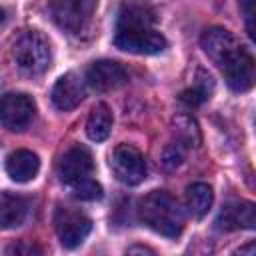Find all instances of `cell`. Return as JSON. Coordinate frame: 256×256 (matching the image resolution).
<instances>
[{
	"mask_svg": "<svg viewBox=\"0 0 256 256\" xmlns=\"http://www.w3.org/2000/svg\"><path fill=\"white\" fill-rule=\"evenodd\" d=\"M172 126L176 132V140L184 146H198L200 144V128L196 120L188 114H178L172 118Z\"/></svg>",
	"mask_w": 256,
	"mask_h": 256,
	"instance_id": "cell-18",
	"label": "cell"
},
{
	"mask_svg": "<svg viewBox=\"0 0 256 256\" xmlns=\"http://www.w3.org/2000/svg\"><path fill=\"white\" fill-rule=\"evenodd\" d=\"M36 106L28 94L8 92L0 98V124L10 132H22L34 118Z\"/></svg>",
	"mask_w": 256,
	"mask_h": 256,
	"instance_id": "cell-7",
	"label": "cell"
},
{
	"mask_svg": "<svg viewBox=\"0 0 256 256\" xmlns=\"http://www.w3.org/2000/svg\"><path fill=\"white\" fill-rule=\"evenodd\" d=\"M154 24L152 10L144 6H124L118 14L116 28H150Z\"/></svg>",
	"mask_w": 256,
	"mask_h": 256,
	"instance_id": "cell-17",
	"label": "cell"
},
{
	"mask_svg": "<svg viewBox=\"0 0 256 256\" xmlns=\"http://www.w3.org/2000/svg\"><path fill=\"white\" fill-rule=\"evenodd\" d=\"M94 170V160H92V154L88 148L76 144L72 148H68L62 158H60V164H58V174H60V180L64 184H78L86 178H90Z\"/></svg>",
	"mask_w": 256,
	"mask_h": 256,
	"instance_id": "cell-9",
	"label": "cell"
},
{
	"mask_svg": "<svg viewBox=\"0 0 256 256\" xmlns=\"http://www.w3.org/2000/svg\"><path fill=\"white\" fill-rule=\"evenodd\" d=\"M184 152H186V146L182 144V142H170L166 148H164V152H162V162H164V166L166 168H176V166H180L182 164V160H184Z\"/></svg>",
	"mask_w": 256,
	"mask_h": 256,
	"instance_id": "cell-20",
	"label": "cell"
},
{
	"mask_svg": "<svg viewBox=\"0 0 256 256\" xmlns=\"http://www.w3.org/2000/svg\"><path fill=\"white\" fill-rule=\"evenodd\" d=\"M216 226L218 230H238V228H246L252 230L256 226V208L252 202L248 200H240V202H232L226 204L222 208V212L216 218Z\"/></svg>",
	"mask_w": 256,
	"mask_h": 256,
	"instance_id": "cell-11",
	"label": "cell"
},
{
	"mask_svg": "<svg viewBox=\"0 0 256 256\" xmlns=\"http://www.w3.org/2000/svg\"><path fill=\"white\" fill-rule=\"evenodd\" d=\"M74 196L80 200H100L102 198V186L96 180L86 178V180L74 184Z\"/></svg>",
	"mask_w": 256,
	"mask_h": 256,
	"instance_id": "cell-19",
	"label": "cell"
},
{
	"mask_svg": "<svg viewBox=\"0 0 256 256\" xmlns=\"http://www.w3.org/2000/svg\"><path fill=\"white\" fill-rule=\"evenodd\" d=\"M82 98H84V84L74 72H68L56 80L52 88V102L58 110L68 112L76 108L82 102Z\"/></svg>",
	"mask_w": 256,
	"mask_h": 256,
	"instance_id": "cell-12",
	"label": "cell"
},
{
	"mask_svg": "<svg viewBox=\"0 0 256 256\" xmlns=\"http://www.w3.org/2000/svg\"><path fill=\"white\" fill-rule=\"evenodd\" d=\"M206 98H208V96H206L202 90H198L196 86H194V88H188V90H184V92L180 94V100H182L184 104L192 106V108H194V106H200Z\"/></svg>",
	"mask_w": 256,
	"mask_h": 256,
	"instance_id": "cell-22",
	"label": "cell"
},
{
	"mask_svg": "<svg viewBox=\"0 0 256 256\" xmlns=\"http://www.w3.org/2000/svg\"><path fill=\"white\" fill-rule=\"evenodd\" d=\"M4 20H6V10H4L2 6H0V24H2Z\"/></svg>",
	"mask_w": 256,
	"mask_h": 256,
	"instance_id": "cell-26",
	"label": "cell"
},
{
	"mask_svg": "<svg viewBox=\"0 0 256 256\" xmlns=\"http://www.w3.org/2000/svg\"><path fill=\"white\" fill-rule=\"evenodd\" d=\"M112 130V112L106 104H96L86 120V134L94 142H104Z\"/></svg>",
	"mask_w": 256,
	"mask_h": 256,
	"instance_id": "cell-15",
	"label": "cell"
},
{
	"mask_svg": "<svg viewBox=\"0 0 256 256\" xmlns=\"http://www.w3.org/2000/svg\"><path fill=\"white\" fill-rule=\"evenodd\" d=\"M166 38L150 28H116V36H114V46L130 52V54H142V56H150V54H160L166 48Z\"/></svg>",
	"mask_w": 256,
	"mask_h": 256,
	"instance_id": "cell-5",
	"label": "cell"
},
{
	"mask_svg": "<svg viewBox=\"0 0 256 256\" xmlns=\"http://www.w3.org/2000/svg\"><path fill=\"white\" fill-rule=\"evenodd\" d=\"M214 192L204 182H194L186 188V208L194 218H204L212 206Z\"/></svg>",
	"mask_w": 256,
	"mask_h": 256,
	"instance_id": "cell-16",
	"label": "cell"
},
{
	"mask_svg": "<svg viewBox=\"0 0 256 256\" xmlns=\"http://www.w3.org/2000/svg\"><path fill=\"white\" fill-rule=\"evenodd\" d=\"M110 166H112V172H114L116 180L126 184V186L140 184L146 178V172H148L142 152L132 144H118L112 152Z\"/></svg>",
	"mask_w": 256,
	"mask_h": 256,
	"instance_id": "cell-6",
	"label": "cell"
},
{
	"mask_svg": "<svg viewBox=\"0 0 256 256\" xmlns=\"http://www.w3.org/2000/svg\"><path fill=\"white\" fill-rule=\"evenodd\" d=\"M126 80H128V72L116 60H98L86 72V82L98 92L116 90L124 86Z\"/></svg>",
	"mask_w": 256,
	"mask_h": 256,
	"instance_id": "cell-10",
	"label": "cell"
},
{
	"mask_svg": "<svg viewBox=\"0 0 256 256\" xmlns=\"http://www.w3.org/2000/svg\"><path fill=\"white\" fill-rule=\"evenodd\" d=\"M240 10L244 12V18H246L248 36L254 40L256 38V28H254V0H240Z\"/></svg>",
	"mask_w": 256,
	"mask_h": 256,
	"instance_id": "cell-21",
	"label": "cell"
},
{
	"mask_svg": "<svg viewBox=\"0 0 256 256\" xmlns=\"http://www.w3.org/2000/svg\"><path fill=\"white\" fill-rule=\"evenodd\" d=\"M12 58L22 72L32 76L42 74L50 66V44L40 32L28 30L12 44Z\"/></svg>",
	"mask_w": 256,
	"mask_h": 256,
	"instance_id": "cell-3",
	"label": "cell"
},
{
	"mask_svg": "<svg viewBox=\"0 0 256 256\" xmlns=\"http://www.w3.org/2000/svg\"><path fill=\"white\" fill-rule=\"evenodd\" d=\"M40 170V158L32 150H16L6 158V172L14 182H30Z\"/></svg>",
	"mask_w": 256,
	"mask_h": 256,
	"instance_id": "cell-13",
	"label": "cell"
},
{
	"mask_svg": "<svg viewBox=\"0 0 256 256\" xmlns=\"http://www.w3.org/2000/svg\"><path fill=\"white\" fill-rule=\"evenodd\" d=\"M96 6L98 0H52L50 14L58 28L78 36L90 26Z\"/></svg>",
	"mask_w": 256,
	"mask_h": 256,
	"instance_id": "cell-4",
	"label": "cell"
},
{
	"mask_svg": "<svg viewBox=\"0 0 256 256\" xmlns=\"http://www.w3.org/2000/svg\"><path fill=\"white\" fill-rule=\"evenodd\" d=\"M54 224H56V234H58L60 244L70 250L80 246L92 230V220L88 216L76 210H68V208L56 210Z\"/></svg>",
	"mask_w": 256,
	"mask_h": 256,
	"instance_id": "cell-8",
	"label": "cell"
},
{
	"mask_svg": "<svg viewBox=\"0 0 256 256\" xmlns=\"http://www.w3.org/2000/svg\"><path fill=\"white\" fill-rule=\"evenodd\" d=\"M138 214H140V220L150 230H154L166 238L180 236V232L184 228V212H182L178 200L172 194H168L166 190L148 192L138 204Z\"/></svg>",
	"mask_w": 256,
	"mask_h": 256,
	"instance_id": "cell-2",
	"label": "cell"
},
{
	"mask_svg": "<svg viewBox=\"0 0 256 256\" xmlns=\"http://www.w3.org/2000/svg\"><path fill=\"white\" fill-rule=\"evenodd\" d=\"M238 252H240V254H242V252H250V254H252V252H254V246L250 244V246H246V248H240Z\"/></svg>",
	"mask_w": 256,
	"mask_h": 256,
	"instance_id": "cell-25",
	"label": "cell"
},
{
	"mask_svg": "<svg viewBox=\"0 0 256 256\" xmlns=\"http://www.w3.org/2000/svg\"><path fill=\"white\" fill-rule=\"evenodd\" d=\"M128 254H154V250L146 248V246H132V248H128Z\"/></svg>",
	"mask_w": 256,
	"mask_h": 256,
	"instance_id": "cell-24",
	"label": "cell"
},
{
	"mask_svg": "<svg viewBox=\"0 0 256 256\" xmlns=\"http://www.w3.org/2000/svg\"><path fill=\"white\" fill-rule=\"evenodd\" d=\"M8 254H42V248L32 242H18L10 248H6Z\"/></svg>",
	"mask_w": 256,
	"mask_h": 256,
	"instance_id": "cell-23",
	"label": "cell"
},
{
	"mask_svg": "<svg viewBox=\"0 0 256 256\" xmlns=\"http://www.w3.org/2000/svg\"><path fill=\"white\" fill-rule=\"evenodd\" d=\"M200 44L208 58L224 72L228 86L236 92H246L254 84V58L238 38L220 26L206 28Z\"/></svg>",
	"mask_w": 256,
	"mask_h": 256,
	"instance_id": "cell-1",
	"label": "cell"
},
{
	"mask_svg": "<svg viewBox=\"0 0 256 256\" xmlns=\"http://www.w3.org/2000/svg\"><path fill=\"white\" fill-rule=\"evenodd\" d=\"M28 214V200L12 194L0 192V230H10L20 226Z\"/></svg>",
	"mask_w": 256,
	"mask_h": 256,
	"instance_id": "cell-14",
	"label": "cell"
}]
</instances>
